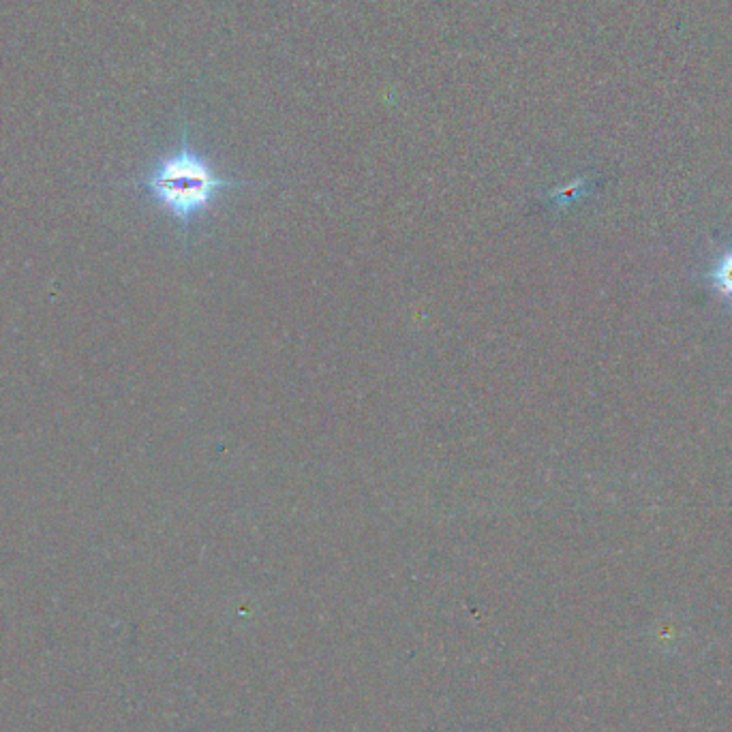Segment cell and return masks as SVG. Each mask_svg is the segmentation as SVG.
<instances>
[{
	"label": "cell",
	"mask_w": 732,
	"mask_h": 732,
	"mask_svg": "<svg viewBox=\"0 0 732 732\" xmlns=\"http://www.w3.org/2000/svg\"><path fill=\"white\" fill-rule=\"evenodd\" d=\"M137 187L182 227H191L223 191L247 187V182L219 176L212 163L191 146L189 127H185L180 146L152 165Z\"/></svg>",
	"instance_id": "6da1fadb"
},
{
	"label": "cell",
	"mask_w": 732,
	"mask_h": 732,
	"mask_svg": "<svg viewBox=\"0 0 732 732\" xmlns=\"http://www.w3.org/2000/svg\"><path fill=\"white\" fill-rule=\"evenodd\" d=\"M711 283L718 294L732 304V249L720 257V262L711 270Z\"/></svg>",
	"instance_id": "7a4b0ae2"
}]
</instances>
